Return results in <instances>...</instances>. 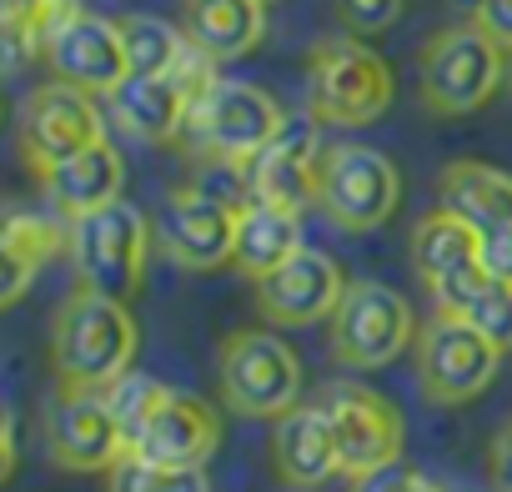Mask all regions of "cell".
Here are the masks:
<instances>
[{
  "label": "cell",
  "mask_w": 512,
  "mask_h": 492,
  "mask_svg": "<svg viewBox=\"0 0 512 492\" xmlns=\"http://www.w3.org/2000/svg\"><path fill=\"white\" fill-rule=\"evenodd\" d=\"M136 357V317L126 302L76 287L51 317V372L66 387H111L131 372Z\"/></svg>",
  "instance_id": "obj_1"
},
{
  "label": "cell",
  "mask_w": 512,
  "mask_h": 492,
  "mask_svg": "<svg viewBox=\"0 0 512 492\" xmlns=\"http://www.w3.org/2000/svg\"><path fill=\"white\" fill-rule=\"evenodd\" d=\"M151 246H156V221L131 201H111V206L71 221L76 282L86 292H101V297H116V302H131L141 292Z\"/></svg>",
  "instance_id": "obj_2"
},
{
  "label": "cell",
  "mask_w": 512,
  "mask_h": 492,
  "mask_svg": "<svg viewBox=\"0 0 512 492\" xmlns=\"http://www.w3.org/2000/svg\"><path fill=\"white\" fill-rule=\"evenodd\" d=\"M397 86L392 66L362 36H327L307 56V106L322 126H372L387 116Z\"/></svg>",
  "instance_id": "obj_3"
},
{
  "label": "cell",
  "mask_w": 512,
  "mask_h": 492,
  "mask_svg": "<svg viewBox=\"0 0 512 492\" xmlns=\"http://www.w3.org/2000/svg\"><path fill=\"white\" fill-rule=\"evenodd\" d=\"M507 81V51L482 26H447L422 46L417 91L432 116H472Z\"/></svg>",
  "instance_id": "obj_4"
},
{
  "label": "cell",
  "mask_w": 512,
  "mask_h": 492,
  "mask_svg": "<svg viewBox=\"0 0 512 492\" xmlns=\"http://www.w3.org/2000/svg\"><path fill=\"white\" fill-rule=\"evenodd\" d=\"M216 382L226 407L241 417H287L302 397V362L287 337L267 327H241L221 342Z\"/></svg>",
  "instance_id": "obj_5"
},
{
  "label": "cell",
  "mask_w": 512,
  "mask_h": 492,
  "mask_svg": "<svg viewBox=\"0 0 512 492\" xmlns=\"http://www.w3.org/2000/svg\"><path fill=\"white\" fill-rule=\"evenodd\" d=\"M282 121H287V111L262 86H251V81H216L201 101H191L181 141L196 156L241 171L256 151L282 131Z\"/></svg>",
  "instance_id": "obj_6"
},
{
  "label": "cell",
  "mask_w": 512,
  "mask_h": 492,
  "mask_svg": "<svg viewBox=\"0 0 512 492\" xmlns=\"http://www.w3.org/2000/svg\"><path fill=\"white\" fill-rule=\"evenodd\" d=\"M332 322V357L352 372H377L397 362L407 347H417L412 307L387 282H347Z\"/></svg>",
  "instance_id": "obj_7"
},
{
  "label": "cell",
  "mask_w": 512,
  "mask_h": 492,
  "mask_svg": "<svg viewBox=\"0 0 512 492\" xmlns=\"http://www.w3.org/2000/svg\"><path fill=\"white\" fill-rule=\"evenodd\" d=\"M412 357H417V382H422L427 402H437V407H462V402L482 397L502 367V347L487 342L457 312H437L417 332Z\"/></svg>",
  "instance_id": "obj_8"
},
{
  "label": "cell",
  "mask_w": 512,
  "mask_h": 492,
  "mask_svg": "<svg viewBox=\"0 0 512 492\" xmlns=\"http://www.w3.org/2000/svg\"><path fill=\"white\" fill-rule=\"evenodd\" d=\"M397 201H402V176L382 151L357 141L327 146L317 176V206L327 221H337L342 231H377L392 221Z\"/></svg>",
  "instance_id": "obj_9"
},
{
  "label": "cell",
  "mask_w": 512,
  "mask_h": 492,
  "mask_svg": "<svg viewBox=\"0 0 512 492\" xmlns=\"http://www.w3.org/2000/svg\"><path fill=\"white\" fill-rule=\"evenodd\" d=\"M317 126L322 121L312 111L307 116H287L282 131L241 166V196L302 216V206L317 201V176H322V156H327Z\"/></svg>",
  "instance_id": "obj_10"
},
{
  "label": "cell",
  "mask_w": 512,
  "mask_h": 492,
  "mask_svg": "<svg viewBox=\"0 0 512 492\" xmlns=\"http://www.w3.org/2000/svg\"><path fill=\"white\" fill-rule=\"evenodd\" d=\"M317 402H322L327 417H332L337 452H342V477L362 482V477H372V472L402 462V442H407L402 412H397L382 392H372V387H362V382H332Z\"/></svg>",
  "instance_id": "obj_11"
},
{
  "label": "cell",
  "mask_w": 512,
  "mask_h": 492,
  "mask_svg": "<svg viewBox=\"0 0 512 492\" xmlns=\"http://www.w3.org/2000/svg\"><path fill=\"white\" fill-rule=\"evenodd\" d=\"M41 427H46L51 462L66 472H111L126 457V437L106 407V392H96V387L56 382V392L46 397Z\"/></svg>",
  "instance_id": "obj_12"
},
{
  "label": "cell",
  "mask_w": 512,
  "mask_h": 492,
  "mask_svg": "<svg viewBox=\"0 0 512 492\" xmlns=\"http://www.w3.org/2000/svg\"><path fill=\"white\" fill-rule=\"evenodd\" d=\"M96 141H106V111L86 91L51 81V86L26 96V106H21V156L36 176L81 156V151H91Z\"/></svg>",
  "instance_id": "obj_13"
},
{
  "label": "cell",
  "mask_w": 512,
  "mask_h": 492,
  "mask_svg": "<svg viewBox=\"0 0 512 492\" xmlns=\"http://www.w3.org/2000/svg\"><path fill=\"white\" fill-rule=\"evenodd\" d=\"M236 211L206 186H181L156 216V246L186 272H216L236 262Z\"/></svg>",
  "instance_id": "obj_14"
},
{
  "label": "cell",
  "mask_w": 512,
  "mask_h": 492,
  "mask_svg": "<svg viewBox=\"0 0 512 492\" xmlns=\"http://www.w3.org/2000/svg\"><path fill=\"white\" fill-rule=\"evenodd\" d=\"M342 292H347L342 267L327 252H317V246H302L287 267L256 282V307H262L272 327H312L337 312Z\"/></svg>",
  "instance_id": "obj_15"
},
{
  "label": "cell",
  "mask_w": 512,
  "mask_h": 492,
  "mask_svg": "<svg viewBox=\"0 0 512 492\" xmlns=\"http://www.w3.org/2000/svg\"><path fill=\"white\" fill-rule=\"evenodd\" d=\"M46 66L56 71V81H66V86H76L86 96H111L131 76L121 21H106V16L86 11L71 31H61L46 46Z\"/></svg>",
  "instance_id": "obj_16"
},
{
  "label": "cell",
  "mask_w": 512,
  "mask_h": 492,
  "mask_svg": "<svg viewBox=\"0 0 512 492\" xmlns=\"http://www.w3.org/2000/svg\"><path fill=\"white\" fill-rule=\"evenodd\" d=\"M221 447V417L211 402L191 392H171L161 412L146 422V432L131 442V457L156 467H206V457Z\"/></svg>",
  "instance_id": "obj_17"
},
{
  "label": "cell",
  "mask_w": 512,
  "mask_h": 492,
  "mask_svg": "<svg viewBox=\"0 0 512 492\" xmlns=\"http://www.w3.org/2000/svg\"><path fill=\"white\" fill-rule=\"evenodd\" d=\"M191 116V96L171 81V76H126L111 96H106V121L146 146L176 141L186 131Z\"/></svg>",
  "instance_id": "obj_18"
},
{
  "label": "cell",
  "mask_w": 512,
  "mask_h": 492,
  "mask_svg": "<svg viewBox=\"0 0 512 492\" xmlns=\"http://www.w3.org/2000/svg\"><path fill=\"white\" fill-rule=\"evenodd\" d=\"M272 462H277V477L292 487H322L327 477L342 472L337 432H332V417L322 402H307V407H292L287 417H277Z\"/></svg>",
  "instance_id": "obj_19"
},
{
  "label": "cell",
  "mask_w": 512,
  "mask_h": 492,
  "mask_svg": "<svg viewBox=\"0 0 512 492\" xmlns=\"http://www.w3.org/2000/svg\"><path fill=\"white\" fill-rule=\"evenodd\" d=\"M181 31L211 61H241L267 36V0H181Z\"/></svg>",
  "instance_id": "obj_20"
},
{
  "label": "cell",
  "mask_w": 512,
  "mask_h": 492,
  "mask_svg": "<svg viewBox=\"0 0 512 492\" xmlns=\"http://www.w3.org/2000/svg\"><path fill=\"white\" fill-rule=\"evenodd\" d=\"M71 252V226H61L56 216H41V211H26L16 206L0 226V302H21L26 287L36 282V272Z\"/></svg>",
  "instance_id": "obj_21"
},
{
  "label": "cell",
  "mask_w": 512,
  "mask_h": 492,
  "mask_svg": "<svg viewBox=\"0 0 512 492\" xmlns=\"http://www.w3.org/2000/svg\"><path fill=\"white\" fill-rule=\"evenodd\" d=\"M121 186H126V161L111 141H96L91 151L41 171V191L51 196L56 211H66L71 221L76 216H91L111 201H121Z\"/></svg>",
  "instance_id": "obj_22"
},
{
  "label": "cell",
  "mask_w": 512,
  "mask_h": 492,
  "mask_svg": "<svg viewBox=\"0 0 512 492\" xmlns=\"http://www.w3.org/2000/svg\"><path fill=\"white\" fill-rule=\"evenodd\" d=\"M297 252H302V221H297V211L262 206V201H246L236 211V267L251 282L272 277Z\"/></svg>",
  "instance_id": "obj_23"
},
{
  "label": "cell",
  "mask_w": 512,
  "mask_h": 492,
  "mask_svg": "<svg viewBox=\"0 0 512 492\" xmlns=\"http://www.w3.org/2000/svg\"><path fill=\"white\" fill-rule=\"evenodd\" d=\"M412 267L417 277L427 282V292L467 267H482V231L467 226L462 216H452L447 206L427 211L417 226H412Z\"/></svg>",
  "instance_id": "obj_24"
},
{
  "label": "cell",
  "mask_w": 512,
  "mask_h": 492,
  "mask_svg": "<svg viewBox=\"0 0 512 492\" xmlns=\"http://www.w3.org/2000/svg\"><path fill=\"white\" fill-rule=\"evenodd\" d=\"M437 196L452 216H462L477 231L507 226L512 221V176L482 161H452L437 176Z\"/></svg>",
  "instance_id": "obj_25"
},
{
  "label": "cell",
  "mask_w": 512,
  "mask_h": 492,
  "mask_svg": "<svg viewBox=\"0 0 512 492\" xmlns=\"http://www.w3.org/2000/svg\"><path fill=\"white\" fill-rule=\"evenodd\" d=\"M121 41H126L131 76H166L186 51V31L161 16H121Z\"/></svg>",
  "instance_id": "obj_26"
},
{
  "label": "cell",
  "mask_w": 512,
  "mask_h": 492,
  "mask_svg": "<svg viewBox=\"0 0 512 492\" xmlns=\"http://www.w3.org/2000/svg\"><path fill=\"white\" fill-rule=\"evenodd\" d=\"M106 392V407H111V417H116V427H121V437H126V452H131V442L146 432V422L161 412V402L171 397V387H161L156 377H146V372H126V377H116L111 387H101Z\"/></svg>",
  "instance_id": "obj_27"
},
{
  "label": "cell",
  "mask_w": 512,
  "mask_h": 492,
  "mask_svg": "<svg viewBox=\"0 0 512 492\" xmlns=\"http://www.w3.org/2000/svg\"><path fill=\"white\" fill-rule=\"evenodd\" d=\"M106 492H211V477L206 467H156L126 452L106 472Z\"/></svg>",
  "instance_id": "obj_28"
},
{
  "label": "cell",
  "mask_w": 512,
  "mask_h": 492,
  "mask_svg": "<svg viewBox=\"0 0 512 492\" xmlns=\"http://www.w3.org/2000/svg\"><path fill=\"white\" fill-rule=\"evenodd\" d=\"M41 56H46V46L31 21V0H6L0 6V61H6V76H21Z\"/></svg>",
  "instance_id": "obj_29"
},
{
  "label": "cell",
  "mask_w": 512,
  "mask_h": 492,
  "mask_svg": "<svg viewBox=\"0 0 512 492\" xmlns=\"http://www.w3.org/2000/svg\"><path fill=\"white\" fill-rule=\"evenodd\" d=\"M457 317H467L487 342H497L502 352H512V282L487 277V282L477 287V297H472Z\"/></svg>",
  "instance_id": "obj_30"
},
{
  "label": "cell",
  "mask_w": 512,
  "mask_h": 492,
  "mask_svg": "<svg viewBox=\"0 0 512 492\" xmlns=\"http://www.w3.org/2000/svg\"><path fill=\"white\" fill-rule=\"evenodd\" d=\"M332 6H337L342 31L367 41V36H382V31H392V26L402 21L407 0H332Z\"/></svg>",
  "instance_id": "obj_31"
},
{
  "label": "cell",
  "mask_w": 512,
  "mask_h": 492,
  "mask_svg": "<svg viewBox=\"0 0 512 492\" xmlns=\"http://www.w3.org/2000/svg\"><path fill=\"white\" fill-rule=\"evenodd\" d=\"M352 492H442V487H437L427 472H417V467H407V462H392V467H382V472L352 482Z\"/></svg>",
  "instance_id": "obj_32"
},
{
  "label": "cell",
  "mask_w": 512,
  "mask_h": 492,
  "mask_svg": "<svg viewBox=\"0 0 512 492\" xmlns=\"http://www.w3.org/2000/svg\"><path fill=\"white\" fill-rule=\"evenodd\" d=\"M81 16H86L81 0H31V21H36V31H41V46H51V41H56L61 31H71Z\"/></svg>",
  "instance_id": "obj_33"
},
{
  "label": "cell",
  "mask_w": 512,
  "mask_h": 492,
  "mask_svg": "<svg viewBox=\"0 0 512 492\" xmlns=\"http://www.w3.org/2000/svg\"><path fill=\"white\" fill-rule=\"evenodd\" d=\"M472 26H482L502 51H512V0H472Z\"/></svg>",
  "instance_id": "obj_34"
},
{
  "label": "cell",
  "mask_w": 512,
  "mask_h": 492,
  "mask_svg": "<svg viewBox=\"0 0 512 492\" xmlns=\"http://www.w3.org/2000/svg\"><path fill=\"white\" fill-rule=\"evenodd\" d=\"M482 267H487V277L512 282V221L482 231Z\"/></svg>",
  "instance_id": "obj_35"
},
{
  "label": "cell",
  "mask_w": 512,
  "mask_h": 492,
  "mask_svg": "<svg viewBox=\"0 0 512 492\" xmlns=\"http://www.w3.org/2000/svg\"><path fill=\"white\" fill-rule=\"evenodd\" d=\"M492 487L512 492V422L492 437Z\"/></svg>",
  "instance_id": "obj_36"
},
{
  "label": "cell",
  "mask_w": 512,
  "mask_h": 492,
  "mask_svg": "<svg viewBox=\"0 0 512 492\" xmlns=\"http://www.w3.org/2000/svg\"><path fill=\"white\" fill-rule=\"evenodd\" d=\"M16 472V417L0 412V477Z\"/></svg>",
  "instance_id": "obj_37"
},
{
  "label": "cell",
  "mask_w": 512,
  "mask_h": 492,
  "mask_svg": "<svg viewBox=\"0 0 512 492\" xmlns=\"http://www.w3.org/2000/svg\"><path fill=\"white\" fill-rule=\"evenodd\" d=\"M507 86H512V51H507Z\"/></svg>",
  "instance_id": "obj_38"
}]
</instances>
